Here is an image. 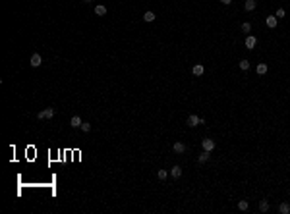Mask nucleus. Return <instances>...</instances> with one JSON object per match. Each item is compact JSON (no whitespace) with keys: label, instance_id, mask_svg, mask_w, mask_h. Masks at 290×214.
<instances>
[{"label":"nucleus","instance_id":"1","mask_svg":"<svg viewBox=\"0 0 290 214\" xmlns=\"http://www.w3.org/2000/svg\"><path fill=\"white\" fill-rule=\"evenodd\" d=\"M52 116H54V108H45V110H41V112L37 114L39 120H50Z\"/></svg>","mask_w":290,"mask_h":214},{"label":"nucleus","instance_id":"2","mask_svg":"<svg viewBox=\"0 0 290 214\" xmlns=\"http://www.w3.org/2000/svg\"><path fill=\"white\" fill-rule=\"evenodd\" d=\"M201 147H203V151H209V153H213L215 141H213V139H203V141H201Z\"/></svg>","mask_w":290,"mask_h":214},{"label":"nucleus","instance_id":"3","mask_svg":"<svg viewBox=\"0 0 290 214\" xmlns=\"http://www.w3.org/2000/svg\"><path fill=\"white\" fill-rule=\"evenodd\" d=\"M201 123H203V118H197V116H194V114H191V116L188 118V125H191V127L201 125Z\"/></svg>","mask_w":290,"mask_h":214},{"label":"nucleus","instance_id":"4","mask_svg":"<svg viewBox=\"0 0 290 214\" xmlns=\"http://www.w3.org/2000/svg\"><path fill=\"white\" fill-rule=\"evenodd\" d=\"M29 64L33 66V68H39V66L43 64V58H41V54H37V52H35V54L31 56V62H29Z\"/></svg>","mask_w":290,"mask_h":214},{"label":"nucleus","instance_id":"5","mask_svg":"<svg viewBox=\"0 0 290 214\" xmlns=\"http://www.w3.org/2000/svg\"><path fill=\"white\" fill-rule=\"evenodd\" d=\"M265 23H267V27H271V29H275L277 23H279V19H277V15H267V19H265Z\"/></svg>","mask_w":290,"mask_h":214},{"label":"nucleus","instance_id":"6","mask_svg":"<svg viewBox=\"0 0 290 214\" xmlns=\"http://www.w3.org/2000/svg\"><path fill=\"white\" fill-rule=\"evenodd\" d=\"M255 43H257V39L250 35V37L246 39V48H248V50H254V48H255Z\"/></svg>","mask_w":290,"mask_h":214},{"label":"nucleus","instance_id":"7","mask_svg":"<svg viewBox=\"0 0 290 214\" xmlns=\"http://www.w3.org/2000/svg\"><path fill=\"white\" fill-rule=\"evenodd\" d=\"M191 73H194V75H203V73H205V68H203L201 64H195L194 68H191Z\"/></svg>","mask_w":290,"mask_h":214},{"label":"nucleus","instance_id":"8","mask_svg":"<svg viewBox=\"0 0 290 214\" xmlns=\"http://www.w3.org/2000/svg\"><path fill=\"white\" fill-rule=\"evenodd\" d=\"M172 149H174V153H176V154H182L184 151H186V145L178 141V143H174V147H172Z\"/></svg>","mask_w":290,"mask_h":214},{"label":"nucleus","instance_id":"9","mask_svg":"<svg viewBox=\"0 0 290 214\" xmlns=\"http://www.w3.org/2000/svg\"><path fill=\"white\" fill-rule=\"evenodd\" d=\"M170 176H172V178H180V176H182V168L180 166H172V168H170Z\"/></svg>","mask_w":290,"mask_h":214},{"label":"nucleus","instance_id":"10","mask_svg":"<svg viewBox=\"0 0 290 214\" xmlns=\"http://www.w3.org/2000/svg\"><path fill=\"white\" fill-rule=\"evenodd\" d=\"M209 156H211L209 151H203V153L197 156V162H201V164H203V162H207V160H209Z\"/></svg>","mask_w":290,"mask_h":214},{"label":"nucleus","instance_id":"11","mask_svg":"<svg viewBox=\"0 0 290 214\" xmlns=\"http://www.w3.org/2000/svg\"><path fill=\"white\" fill-rule=\"evenodd\" d=\"M244 8H246V12H254L255 10V0H246Z\"/></svg>","mask_w":290,"mask_h":214},{"label":"nucleus","instance_id":"12","mask_svg":"<svg viewBox=\"0 0 290 214\" xmlns=\"http://www.w3.org/2000/svg\"><path fill=\"white\" fill-rule=\"evenodd\" d=\"M95 15H107V8H105L103 4L95 6Z\"/></svg>","mask_w":290,"mask_h":214},{"label":"nucleus","instance_id":"13","mask_svg":"<svg viewBox=\"0 0 290 214\" xmlns=\"http://www.w3.org/2000/svg\"><path fill=\"white\" fill-rule=\"evenodd\" d=\"M267 64H263V62H261V64H257V73H259V75H265V73H267Z\"/></svg>","mask_w":290,"mask_h":214},{"label":"nucleus","instance_id":"14","mask_svg":"<svg viewBox=\"0 0 290 214\" xmlns=\"http://www.w3.org/2000/svg\"><path fill=\"white\" fill-rule=\"evenodd\" d=\"M70 123H72V127H81V123H83V122H81V118H79V116H73Z\"/></svg>","mask_w":290,"mask_h":214},{"label":"nucleus","instance_id":"15","mask_svg":"<svg viewBox=\"0 0 290 214\" xmlns=\"http://www.w3.org/2000/svg\"><path fill=\"white\" fill-rule=\"evenodd\" d=\"M279 212H280V214H288V212H290V204H288V203H283V204L279 207Z\"/></svg>","mask_w":290,"mask_h":214},{"label":"nucleus","instance_id":"16","mask_svg":"<svg viewBox=\"0 0 290 214\" xmlns=\"http://www.w3.org/2000/svg\"><path fill=\"white\" fill-rule=\"evenodd\" d=\"M240 69H242V72H248V69H250V62L248 60H240Z\"/></svg>","mask_w":290,"mask_h":214},{"label":"nucleus","instance_id":"17","mask_svg":"<svg viewBox=\"0 0 290 214\" xmlns=\"http://www.w3.org/2000/svg\"><path fill=\"white\" fill-rule=\"evenodd\" d=\"M155 18H157V15H155L153 12H145V14H143V19H145V21H155Z\"/></svg>","mask_w":290,"mask_h":214},{"label":"nucleus","instance_id":"18","mask_svg":"<svg viewBox=\"0 0 290 214\" xmlns=\"http://www.w3.org/2000/svg\"><path fill=\"white\" fill-rule=\"evenodd\" d=\"M259 210L261 212H267L269 210V203H267V201H261V203H259Z\"/></svg>","mask_w":290,"mask_h":214},{"label":"nucleus","instance_id":"19","mask_svg":"<svg viewBox=\"0 0 290 214\" xmlns=\"http://www.w3.org/2000/svg\"><path fill=\"white\" fill-rule=\"evenodd\" d=\"M242 31H244V33H250V31H251V23H250V21H244V23H242Z\"/></svg>","mask_w":290,"mask_h":214},{"label":"nucleus","instance_id":"20","mask_svg":"<svg viewBox=\"0 0 290 214\" xmlns=\"http://www.w3.org/2000/svg\"><path fill=\"white\" fill-rule=\"evenodd\" d=\"M81 131H83V133H89V131H91V123L83 122V123H81Z\"/></svg>","mask_w":290,"mask_h":214},{"label":"nucleus","instance_id":"21","mask_svg":"<svg viewBox=\"0 0 290 214\" xmlns=\"http://www.w3.org/2000/svg\"><path fill=\"white\" fill-rule=\"evenodd\" d=\"M238 208H240V210H248V208H250L248 201H240V203H238Z\"/></svg>","mask_w":290,"mask_h":214},{"label":"nucleus","instance_id":"22","mask_svg":"<svg viewBox=\"0 0 290 214\" xmlns=\"http://www.w3.org/2000/svg\"><path fill=\"white\" fill-rule=\"evenodd\" d=\"M157 176H159V179H166L168 172H166V170H159V172H157Z\"/></svg>","mask_w":290,"mask_h":214},{"label":"nucleus","instance_id":"23","mask_svg":"<svg viewBox=\"0 0 290 214\" xmlns=\"http://www.w3.org/2000/svg\"><path fill=\"white\" fill-rule=\"evenodd\" d=\"M277 19H280V18H284V10H283V8H280V10H277Z\"/></svg>","mask_w":290,"mask_h":214},{"label":"nucleus","instance_id":"24","mask_svg":"<svg viewBox=\"0 0 290 214\" xmlns=\"http://www.w3.org/2000/svg\"><path fill=\"white\" fill-rule=\"evenodd\" d=\"M220 2H223V4H224V6H228V4H230V2H232V0H220Z\"/></svg>","mask_w":290,"mask_h":214},{"label":"nucleus","instance_id":"25","mask_svg":"<svg viewBox=\"0 0 290 214\" xmlns=\"http://www.w3.org/2000/svg\"><path fill=\"white\" fill-rule=\"evenodd\" d=\"M83 2H85V4H91V2H93V0H83Z\"/></svg>","mask_w":290,"mask_h":214}]
</instances>
